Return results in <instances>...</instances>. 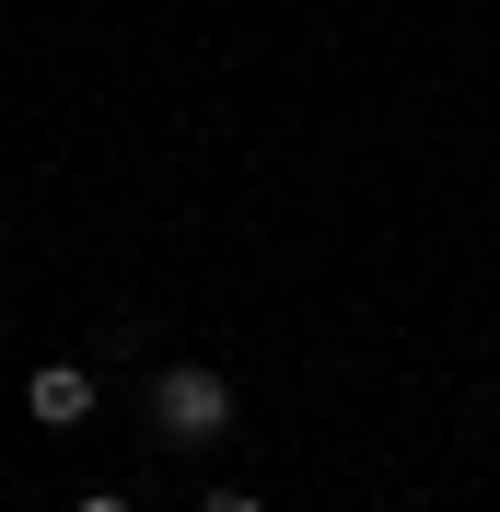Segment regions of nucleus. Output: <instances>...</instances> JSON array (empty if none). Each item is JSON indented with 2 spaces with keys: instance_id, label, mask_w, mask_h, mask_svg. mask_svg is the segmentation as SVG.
<instances>
[{
  "instance_id": "nucleus-1",
  "label": "nucleus",
  "mask_w": 500,
  "mask_h": 512,
  "mask_svg": "<svg viewBox=\"0 0 500 512\" xmlns=\"http://www.w3.org/2000/svg\"><path fill=\"white\" fill-rule=\"evenodd\" d=\"M221 419H233L221 373H163V384H152V431H163V443H210Z\"/></svg>"
},
{
  "instance_id": "nucleus-2",
  "label": "nucleus",
  "mask_w": 500,
  "mask_h": 512,
  "mask_svg": "<svg viewBox=\"0 0 500 512\" xmlns=\"http://www.w3.org/2000/svg\"><path fill=\"white\" fill-rule=\"evenodd\" d=\"M24 408L47 419V431H82V419H94V373H82V361H47V373L24 384Z\"/></svg>"
},
{
  "instance_id": "nucleus-3",
  "label": "nucleus",
  "mask_w": 500,
  "mask_h": 512,
  "mask_svg": "<svg viewBox=\"0 0 500 512\" xmlns=\"http://www.w3.org/2000/svg\"><path fill=\"white\" fill-rule=\"evenodd\" d=\"M198 512H268V501H256V489H210Z\"/></svg>"
},
{
  "instance_id": "nucleus-4",
  "label": "nucleus",
  "mask_w": 500,
  "mask_h": 512,
  "mask_svg": "<svg viewBox=\"0 0 500 512\" xmlns=\"http://www.w3.org/2000/svg\"><path fill=\"white\" fill-rule=\"evenodd\" d=\"M70 512H140V501H117V489H94V501H70Z\"/></svg>"
}]
</instances>
